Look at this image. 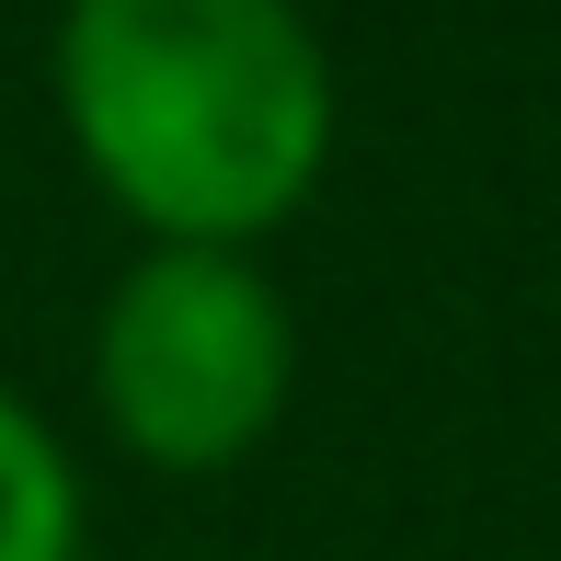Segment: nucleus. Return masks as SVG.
<instances>
[{
  "label": "nucleus",
  "mask_w": 561,
  "mask_h": 561,
  "mask_svg": "<svg viewBox=\"0 0 561 561\" xmlns=\"http://www.w3.org/2000/svg\"><path fill=\"white\" fill-rule=\"evenodd\" d=\"M58 138L138 241L252 252L333 172V58L298 0H58Z\"/></svg>",
  "instance_id": "nucleus-1"
},
{
  "label": "nucleus",
  "mask_w": 561,
  "mask_h": 561,
  "mask_svg": "<svg viewBox=\"0 0 561 561\" xmlns=\"http://www.w3.org/2000/svg\"><path fill=\"white\" fill-rule=\"evenodd\" d=\"M298 321L252 252L149 241L92 310V413L161 481H218L287 424Z\"/></svg>",
  "instance_id": "nucleus-2"
},
{
  "label": "nucleus",
  "mask_w": 561,
  "mask_h": 561,
  "mask_svg": "<svg viewBox=\"0 0 561 561\" xmlns=\"http://www.w3.org/2000/svg\"><path fill=\"white\" fill-rule=\"evenodd\" d=\"M92 550V493L69 436L0 378V561H81Z\"/></svg>",
  "instance_id": "nucleus-3"
}]
</instances>
